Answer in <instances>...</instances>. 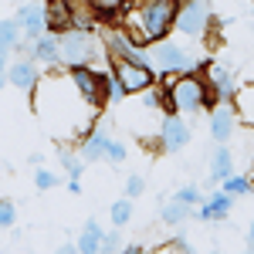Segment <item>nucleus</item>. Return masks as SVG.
Here are the masks:
<instances>
[{"label":"nucleus","instance_id":"4","mask_svg":"<svg viewBox=\"0 0 254 254\" xmlns=\"http://www.w3.org/2000/svg\"><path fill=\"white\" fill-rule=\"evenodd\" d=\"M61 44V64L64 68H75V64H95V58L105 51V44H98V38L92 31H81V27H71L58 34Z\"/></svg>","mask_w":254,"mask_h":254},{"label":"nucleus","instance_id":"37","mask_svg":"<svg viewBox=\"0 0 254 254\" xmlns=\"http://www.w3.org/2000/svg\"><path fill=\"white\" fill-rule=\"evenodd\" d=\"M3 85H7V75H0V92H3Z\"/></svg>","mask_w":254,"mask_h":254},{"label":"nucleus","instance_id":"28","mask_svg":"<svg viewBox=\"0 0 254 254\" xmlns=\"http://www.w3.org/2000/svg\"><path fill=\"white\" fill-rule=\"evenodd\" d=\"M14 224H17V207L10 200H0V231H7Z\"/></svg>","mask_w":254,"mask_h":254},{"label":"nucleus","instance_id":"5","mask_svg":"<svg viewBox=\"0 0 254 254\" xmlns=\"http://www.w3.org/2000/svg\"><path fill=\"white\" fill-rule=\"evenodd\" d=\"M210 24H214L210 0H180V10H176L173 31H180L183 38H203Z\"/></svg>","mask_w":254,"mask_h":254},{"label":"nucleus","instance_id":"12","mask_svg":"<svg viewBox=\"0 0 254 254\" xmlns=\"http://www.w3.org/2000/svg\"><path fill=\"white\" fill-rule=\"evenodd\" d=\"M7 81L17 88V92H27V95H34V88H38V61L34 58H24V61H14V64H7Z\"/></svg>","mask_w":254,"mask_h":254},{"label":"nucleus","instance_id":"8","mask_svg":"<svg viewBox=\"0 0 254 254\" xmlns=\"http://www.w3.org/2000/svg\"><path fill=\"white\" fill-rule=\"evenodd\" d=\"M68 75L88 105H95V109L105 105V71H98L95 64H75V68H68Z\"/></svg>","mask_w":254,"mask_h":254},{"label":"nucleus","instance_id":"13","mask_svg":"<svg viewBox=\"0 0 254 254\" xmlns=\"http://www.w3.org/2000/svg\"><path fill=\"white\" fill-rule=\"evenodd\" d=\"M109 126H92L85 136H81V146H78V156L85 163H98L105 159V146H109Z\"/></svg>","mask_w":254,"mask_h":254},{"label":"nucleus","instance_id":"2","mask_svg":"<svg viewBox=\"0 0 254 254\" xmlns=\"http://www.w3.org/2000/svg\"><path fill=\"white\" fill-rule=\"evenodd\" d=\"M176 10H180V0H129V7L119 17L136 44L153 48L156 41L170 38L176 24Z\"/></svg>","mask_w":254,"mask_h":254},{"label":"nucleus","instance_id":"30","mask_svg":"<svg viewBox=\"0 0 254 254\" xmlns=\"http://www.w3.org/2000/svg\"><path fill=\"white\" fill-rule=\"evenodd\" d=\"M142 193H146V180H142L139 173H132L129 180H126V196L136 200V196H142Z\"/></svg>","mask_w":254,"mask_h":254},{"label":"nucleus","instance_id":"35","mask_svg":"<svg viewBox=\"0 0 254 254\" xmlns=\"http://www.w3.org/2000/svg\"><path fill=\"white\" fill-rule=\"evenodd\" d=\"M0 75H7V51H0Z\"/></svg>","mask_w":254,"mask_h":254},{"label":"nucleus","instance_id":"3","mask_svg":"<svg viewBox=\"0 0 254 254\" xmlns=\"http://www.w3.org/2000/svg\"><path fill=\"white\" fill-rule=\"evenodd\" d=\"M163 88H166V105L163 112H200V109H214L217 92L207 85L203 78V68H193V71H180V75H163Z\"/></svg>","mask_w":254,"mask_h":254},{"label":"nucleus","instance_id":"18","mask_svg":"<svg viewBox=\"0 0 254 254\" xmlns=\"http://www.w3.org/2000/svg\"><path fill=\"white\" fill-rule=\"evenodd\" d=\"M231 105H234V112H237V122L248 126V129H254V81L237 88L234 98H231Z\"/></svg>","mask_w":254,"mask_h":254},{"label":"nucleus","instance_id":"19","mask_svg":"<svg viewBox=\"0 0 254 254\" xmlns=\"http://www.w3.org/2000/svg\"><path fill=\"white\" fill-rule=\"evenodd\" d=\"M234 173V156H231V149H227V142L224 146H217L214 156H210V180H227V176Z\"/></svg>","mask_w":254,"mask_h":254},{"label":"nucleus","instance_id":"9","mask_svg":"<svg viewBox=\"0 0 254 254\" xmlns=\"http://www.w3.org/2000/svg\"><path fill=\"white\" fill-rule=\"evenodd\" d=\"M159 142L166 153H180L190 146V126L180 119V112H170L159 119Z\"/></svg>","mask_w":254,"mask_h":254},{"label":"nucleus","instance_id":"21","mask_svg":"<svg viewBox=\"0 0 254 254\" xmlns=\"http://www.w3.org/2000/svg\"><path fill=\"white\" fill-rule=\"evenodd\" d=\"M81 3H88V10L102 20L116 17V14H122V10L129 7V0H81Z\"/></svg>","mask_w":254,"mask_h":254},{"label":"nucleus","instance_id":"32","mask_svg":"<svg viewBox=\"0 0 254 254\" xmlns=\"http://www.w3.org/2000/svg\"><path fill=\"white\" fill-rule=\"evenodd\" d=\"M126 244H122V237H119V231H112V234H105L102 237V251L105 254H116V251H122Z\"/></svg>","mask_w":254,"mask_h":254},{"label":"nucleus","instance_id":"27","mask_svg":"<svg viewBox=\"0 0 254 254\" xmlns=\"http://www.w3.org/2000/svg\"><path fill=\"white\" fill-rule=\"evenodd\" d=\"M176 200L187 203V207H200V203H203V190L193 187V183H190V187H180V190H176Z\"/></svg>","mask_w":254,"mask_h":254},{"label":"nucleus","instance_id":"1","mask_svg":"<svg viewBox=\"0 0 254 254\" xmlns=\"http://www.w3.org/2000/svg\"><path fill=\"white\" fill-rule=\"evenodd\" d=\"M34 112L55 139H75L92 129L98 109L81 98L71 75H41L34 88Z\"/></svg>","mask_w":254,"mask_h":254},{"label":"nucleus","instance_id":"14","mask_svg":"<svg viewBox=\"0 0 254 254\" xmlns=\"http://www.w3.org/2000/svg\"><path fill=\"white\" fill-rule=\"evenodd\" d=\"M14 20L20 24V34H24V38H31V41H38L41 34L48 31L44 7H41V3H34V0H31V3H24V7L17 10V17H14Z\"/></svg>","mask_w":254,"mask_h":254},{"label":"nucleus","instance_id":"7","mask_svg":"<svg viewBox=\"0 0 254 254\" xmlns=\"http://www.w3.org/2000/svg\"><path fill=\"white\" fill-rule=\"evenodd\" d=\"M153 64H156L163 75H180V71H193V68H207V64H196L190 55H187V48H180L173 41H156L153 44Z\"/></svg>","mask_w":254,"mask_h":254},{"label":"nucleus","instance_id":"20","mask_svg":"<svg viewBox=\"0 0 254 254\" xmlns=\"http://www.w3.org/2000/svg\"><path fill=\"white\" fill-rule=\"evenodd\" d=\"M102 237H105V231L98 227L95 220H88V224L81 227V237L75 241V251H81V254H95V251H102Z\"/></svg>","mask_w":254,"mask_h":254},{"label":"nucleus","instance_id":"25","mask_svg":"<svg viewBox=\"0 0 254 254\" xmlns=\"http://www.w3.org/2000/svg\"><path fill=\"white\" fill-rule=\"evenodd\" d=\"M109 217H112V224H116V227H126V224L132 220V200H129V196L116 200V203H112V210H109Z\"/></svg>","mask_w":254,"mask_h":254},{"label":"nucleus","instance_id":"11","mask_svg":"<svg viewBox=\"0 0 254 254\" xmlns=\"http://www.w3.org/2000/svg\"><path fill=\"white\" fill-rule=\"evenodd\" d=\"M234 126H237L234 105H227V102H217L214 109H210V139H214L217 146H224L227 139L234 136Z\"/></svg>","mask_w":254,"mask_h":254},{"label":"nucleus","instance_id":"23","mask_svg":"<svg viewBox=\"0 0 254 254\" xmlns=\"http://www.w3.org/2000/svg\"><path fill=\"white\" fill-rule=\"evenodd\" d=\"M20 38H24V34H20L17 20H3L0 17V51H14V48L20 44Z\"/></svg>","mask_w":254,"mask_h":254},{"label":"nucleus","instance_id":"33","mask_svg":"<svg viewBox=\"0 0 254 254\" xmlns=\"http://www.w3.org/2000/svg\"><path fill=\"white\" fill-rule=\"evenodd\" d=\"M163 251H190L187 237H173V244H163Z\"/></svg>","mask_w":254,"mask_h":254},{"label":"nucleus","instance_id":"6","mask_svg":"<svg viewBox=\"0 0 254 254\" xmlns=\"http://www.w3.org/2000/svg\"><path fill=\"white\" fill-rule=\"evenodd\" d=\"M109 64H112V75L119 78L126 95H139L149 85H156V71L146 68V64H136V61H126V58H112V55H109Z\"/></svg>","mask_w":254,"mask_h":254},{"label":"nucleus","instance_id":"17","mask_svg":"<svg viewBox=\"0 0 254 254\" xmlns=\"http://www.w3.org/2000/svg\"><path fill=\"white\" fill-rule=\"evenodd\" d=\"M203 78L207 85L217 92V98H234V75H231V68H224V64H207L203 68Z\"/></svg>","mask_w":254,"mask_h":254},{"label":"nucleus","instance_id":"34","mask_svg":"<svg viewBox=\"0 0 254 254\" xmlns=\"http://www.w3.org/2000/svg\"><path fill=\"white\" fill-rule=\"evenodd\" d=\"M122 251H126V254H142V251H146V248H142V244H126Z\"/></svg>","mask_w":254,"mask_h":254},{"label":"nucleus","instance_id":"24","mask_svg":"<svg viewBox=\"0 0 254 254\" xmlns=\"http://www.w3.org/2000/svg\"><path fill=\"white\" fill-rule=\"evenodd\" d=\"M58 163H61V170H64L68 176H78V180H81V173H85V166H88L78 153H68L64 146H61V153H58Z\"/></svg>","mask_w":254,"mask_h":254},{"label":"nucleus","instance_id":"31","mask_svg":"<svg viewBox=\"0 0 254 254\" xmlns=\"http://www.w3.org/2000/svg\"><path fill=\"white\" fill-rule=\"evenodd\" d=\"M34 187H38V190H51V187H58V176L51 173V170H41V166H38V173H34Z\"/></svg>","mask_w":254,"mask_h":254},{"label":"nucleus","instance_id":"36","mask_svg":"<svg viewBox=\"0 0 254 254\" xmlns=\"http://www.w3.org/2000/svg\"><path fill=\"white\" fill-rule=\"evenodd\" d=\"M248 248H251V251H254V224H251V227H248Z\"/></svg>","mask_w":254,"mask_h":254},{"label":"nucleus","instance_id":"26","mask_svg":"<svg viewBox=\"0 0 254 254\" xmlns=\"http://www.w3.org/2000/svg\"><path fill=\"white\" fill-rule=\"evenodd\" d=\"M220 183H224V187H220V190H227V193H234V196H248L251 193V176H227V180H220Z\"/></svg>","mask_w":254,"mask_h":254},{"label":"nucleus","instance_id":"10","mask_svg":"<svg viewBox=\"0 0 254 254\" xmlns=\"http://www.w3.org/2000/svg\"><path fill=\"white\" fill-rule=\"evenodd\" d=\"M44 20L51 34H64L75 27V3L71 0H44Z\"/></svg>","mask_w":254,"mask_h":254},{"label":"nucleus","instance_id":"29","mask_svg":"<svg viewBox=\"0 0 254 254\" xmlns=\"http://www.w3.org/2000/svg\"><path fill=\"white\" fill-rule=\"evenodd\" d=\"M126 156H129V149H126L119 139H109V146H105V159L119 166V163H126Z\"/></svg>","mask_w":254,"mask_h":254},{"label":"nucleus","instance_id":"22","mask_svg":"<svg viewBox=\"0 0 254 254\" xmlns=\"http://www.w3.org/2000/svg\"><path fill=\"white\" fill-rule=\"evenodd\" d=\"M190 214H193V207L180 203L176 196H173V203H163V207H159V220H163V224H183Z\"/></svg>","mask_w":254,"mask_h":254},{"label":"nucleus","instance_id":"15","mask_svg":"<svg viewBox=\"0 0 254 254\" xmlns=\"http://www.w3.org/2000/svg\"><path fill=\"white\" fill-rule=\"evenodd\" d=\"M234 210V193H227V190H217V193L203 196V203L196 207V214L200 220H224V217Z\"/></svg>","mask_w":254,"mask_h":254},{"label":"nucleus","instance_id":"38","mask_svg":"<svg viewBox=\"0 0 254 254\" xmlns=\"http://www.w3.org/2000/svg\"><path fill=\"white\" fill-rule=\"evenodd\" d=\"M251 183H254V166H251Z\"/></svg>","mask_w":254,"mask_h":254},{"label":"nucleus","instance_id":"16","mask_svg":"<svg viewBox=\"0 0 254 254\" xmlns=\"http://www.w3.org/2000/svg\"><path fill=\"white\" fill-rule=\"evenodd\" d=\"M31 58L44 64V68H61V44H58V34L44 31L34 44H31Z\"/></svg>","mask_w":254,"mask_h":254}]
</instances>
